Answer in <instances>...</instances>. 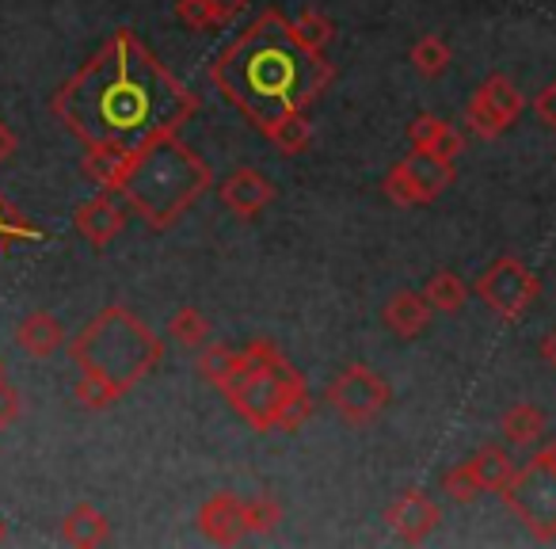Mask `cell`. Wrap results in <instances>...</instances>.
I'll list each match as a JSON object with an SVG mask.
<instances>
[{"label":"cell","instance_id":"obj_5","mask_svg":"<svg viewBox=\"0 0 556 549\" xmlns=\"http://www.w3.org/2000/svg\"><path fill=\"white\" fill-rule=\"evenodd\" d=\"M222 397L255 432H298L313 416V394L302 371L270 340H248L240 366L222 386Z\"/></svg>","mask_w":556,"mask_h":549},{"label":"cell","instance_id":"obj_6","mask_svg":"<svg viewBox=\"0 0 556 549\" xmlns=\"http://www.w3.org/2000/svg\"><path fill=\"white\" fill-rule=\"evenodd\" d=\"M500 500L538 541H556V473L533 462L522 465L500 488Z\"/></svg>","mask_w":556,"mask_h":549},{"label":"cell","instance_id":"obj_16","mask_svg":"<svg viewBox=\"0 0 556 549\" xmlns=\"http://www.w3.org/2000/svg\"><path fill=\"white\" fill-rule=\"evenodd\" d=\"M408 146L419 149V153H431L439 157V161L454 164L457 157H462V134L454 130V126L446 123V118L439 115H416L408 123Z\"/></svg>","mask_w":556,"mask_h":549},{"label":"cell","instance_id":"obj_9","mask_svg":"<svg viewBox=\"0 0 556 549\" xmlns=\"http://www.w3.org/2000/svg\"><path fill=\"white\" fill-rule=\"evenodd\" d=\"M454 179H457L454 164L412 149L408 157L389 164L381 187H386V195L396 202V207H427V202L439 199L446 187H454Z\"/></svg>","mask_w":556,"mask_h":549},{"label":"cell","instance_id":"obj_18","mask_svg":"<svg viewBox=\"0 0 556 549\" xmlns=\"http://www.w3.org/2000/svg\"><path fill=\"white\" fill-rule=\"evenodd\" d=\"M252 0H176V16L191 32H217L232 24Z\"/></svg>","mask_w":556,"mask_h":549},{"label":"cell","instance_id":"obj_19","mask_svg":"<svg viewBox=\"0 0 556 549\" xmlns=\"http://www.w3.org/2000/svg\"><path fill=\"white\" fill-rule=\"evenodd\" d=\"M62 541L73 549H96L111 541V523L100 508L92 503H77L70 515L62 519Z\"/></svg>","mask_w":556,"mask_h":549},{"label":"cell","instance_id":"obj_1","mask_svg":"<svg viewBox=\"0 0 556 549\" xmlns=\"http://www.w3.org/2000/svg\"><path fill=\"white\" fill-rule=\"evenodd\" d=\"M50 111L85 149L138 153L149 141L184 130L199 115V100L123 27L50 96Z\"/></svg>","mask_w":556,"mask_h":549},{"label":"cell","instance_id":"obj_29","mask_svg":"<svg viewBox=\"0 0 556 549\" xmlns=\"http://www.w3.org/2000/svg\"><path fill=\"white\" fill-rule=\"evenodd\" d=\"M282 519V508H278L275 496L255 492L252 500H240V523H244V534H270Z\"/></svg>","mask_w":556,"mask_h":549},{"label":"cell","instance_id":"obj_12","mask_svg":"<svg viewBox=\"0 0 556 549\" xmlns=\"http://www.w3.org/2000/svg\"><path fill=\"white\" fill-rule=\"evenodd\" d=\"M217 202L229 214H237L240 222H252L255 214H263L275 202V184L255 169H237L217 184Z\"/></svg>","mask_w":556,"mask_h":549},{"label":"cell","instance_id":"obj_35","mask_svg":"<svg viewBox=\"0 0 556 549\" xmlns=\"http://www.w3.org/2000/svg\"><path fill=\"white\" fill-rule=\"evenodd\" d=\"M530 462H533V465H541V470H548V473H556V439H553V442H545V447L533 450Z\"/></svg>","mask_w":556,"mask_h":549},{"label":"cell","instance_id":"obj_23","mask_svg":"<svg viewBox=\"0 0 556 549\" xmlns=\"http://www.w3.org/2000/svg\"><path fill=\"white\" fill-rule=\"evenodd\" d=\"M424 298H427V305H431L434 313H446V317H454V313L465 310L469 287L462 283V275H457V271H434L431 279H427V287H424Z\"/></svg>","mask_w":556,"mask_h":549},{"label":"cell","instance_id":"obj_3","mask_svg":"<svg viewBox=\"0 0 556 549\" xmlns=\"http://www.w3.org/2000/svg\"><path fill=\"white\" fill-rule=\"evenodd\" d=\"M70 359L80 371L73 401L103 412L164 363V340L134 310L108 305L70 340Z\"/></svg>","mask_w":556,"mask_h":549},{"label":"cell","instance_id":"obj_27","mask_svg":"<svg viewBox=\"0 0 556 549\" xmlns=\"http://www.w3.org/2000/svg\"><path fill=\"white\" fill-rule=\"evenodd\" d=\"M168 340H176L187 351L202 348V344H210V321L194 305H179L168 321Z\"/></svg>","mask_w":556,"mask_h":549},{"label":"cell","instance_id":"obj_28","mask_svg":"<svg viewBox=\"0 0 556 549\" xmlns=\"http://www.w3.org/2000/svg\"><path fill=\"white\" fill-rule=\"evenodd\" d=\"M412 65H416L419 77H442V73L450 70V62H454V54H450L446 39L442 35H424V39H416V47H412Z\"/></svg>","mask_w":556,"mask_h":549},{"label":"cell","instance_id":"obj_32","mask_svg":"<svg viewBox=\"0 0 556 549\" xmlns=\"http://www.w3.org/2000/svg\"><path fill=\"white\" fill-rule=\"evenodd\" d=\"M20 412H24V401H20L16 386H12V382L4 378V374H0V432L16 424Z\"/></svg>","mask_w":556,"mask_h":549},{"label":"cell","instance_id":"obj_21","mask_svg":"<svg viewBox=\"0 0 556 549\" xmlns=\"http://www.w3.org/2000/svg\"><path fill=\"white\" fill-rule=\"evenodd\" d=\"M465 462H469V470L477 473L484 492H500V488L510 481V473L518 470V465L510 462L507 447H500V442H484V447H480L477 454L465 458Z\"/></svg>","mask_w":556,"mask_h":549},{"label":"cell","instance_id":"obj_2","mask_svg":"<svg viewBox=\"0 0 556 549\" xmlns=\"http://www.w3.org/2000/svg\"><path fill=\"white\" fill-rule=\"evenodd\" d=\"M210 80L263 134L278 118L309 111L332 88L336 70L298 39L282 12L267 9L214 58Z\"/></svg>","mask_w":556,"mask_h":549},{"label":"cell","instance_id":"obj_14","mask_svg":"<svg viewBox=\"0 0 556 549\" xmlns=\"http://www.w3.org/2000/svg\"><path fill=\"white\" fill-rule=\"evenodd\" d=\"M199 531L206 534L214 546H237L244 534V523H240V496L232 492H214L206 503L199 508Z\"/></svg>","mask_w":556,"mask_h":549},{"label":"cell","instance_id":"obj_36","mask_svg":"<svg viewBox=\"0 0 556 549\" xmlns=\"http://www.w3.org/2000/svg\"><path fill=\"white\" fill-rule=\"evenodd\" d=\"M541 359L556 371V328H548V333L541 336Z\"/></svg>","mask_w":556,"mask_h":549},{"label":"cell","instance_id":"obj_22","mask_svg":"<svg viewBox=\"0 0 556 549\" xmlns=\"http://www.w3.org/2000/svg\"><path fill=\"white\" fill-rule=\"evenodd\" d=\"M134 153H118V149H85V161H80V172L92 179L100 191L118 195V184L126 176V164H130Z\"/></svg>","mask_w":556,"mask_h":549},{"label":"cell","instance_id":"obj_34","mask_svg":"<svg viewBox=\"0 0 556 549\" xmlns=\"http://www.w3.org/2000/svg\"><path fill=\"white\" fill-rule=\"evenodd\" d=\"M16 146H20V141H16V134H12V126L0 118V169L16 157Z\"/></svg>","mask_w":556,"mask_h":549},{"label":"cell","instance_id":"obj_33","mask_svg":"<svg viewBox=\"0 0 556 549\" xmlns=\"http://www.w3.org/2000/svg\"><path fill=\"white\" fill-rule=\"evenodd\" d=\"M533 115H538L541 123L548 126V130H556V80L533 96Z\"/></svg>","mask_w":556,"mask_h":549},{"label":"cell","instance_id":"obj_4","mask_svg":"<svg viewBox=\"0 0 556 549\" xmlns=\"http://www.w3.org/2000/svg\"><path fill=\"white\" fill-rule=\"evenodd\" d=\"M214 187L210 164L179 141V134L156 138L141 146L126 164V176L118 184V199L149 225L164 233L187 217V210Z\"/></svg>","mask_w":556,"mask_h":549},{"label":"cell","instance_id":"obj_20","mask_svg":"<svg viewBox=\"0 0 556 549\" xmlns=\"http://www.w3.org/2000/svg\"><path fill=\"white\" fill-rule=\"evenodd\" d=\"M548 432V420L545 412L538 409V404L530 401H518L510 404L507 412L500 416V435L507 447H533V442H541Z\"/></svg>","mask_w":556,"mask_h":549},{"label":"cell","instance_id":"obj_17","mask_svg":"<svg viewBox=\"0 0 556 549\" xmlns=\"http://www.w3.org/2000/svg\"><path fill=\"white\" fill-rule=\"evenodd\" d=\"M431 317H434V310L427 305L424 295H416V290H396V295L386 302V310H381L386 328L393 336H401V340H416V336H424L427 325H431Z\"/></svg>","mask_w":556,"mask_h":549},{"label":"cell","instance_id":"obj_37","mask_svg":"<svg viewBox=\"0 0 556 549\" xmlns=\"http://www.w3.org/2000/svg\"><path fill=\"white\" fill-rule=\"evenodd\" d=\"M9 538V526H4V519H0V541Z\"/></svg>","mask_w":556,"mask_h":549},{"label":"cell","instance_id":"obj_24","mask_svg":"<svg viewBox=\"0 0 556 549\" xmlns=\"http://www.w3.org/2000/svg\"><path fill=\"white\" fill-rule=\"evenodd\" d=\"M263 138H267L275 149H282L287 157L305 153L313 141V123L305 118V111H298V115H287V118H278V123H270L267 130H263Z\"/></svg>","mask_w":556,"mask_h":549},{"label":"cell","instance_id":"obj_30","mask_svg":"<svg viewBox=\"0 0 556 549\" xmlns=\"http://www.w3.org/2000/svg\"><path fill=\"white\" fill-rule=\"evenodd\" d=\"M290 24H294L298 39H302L309 50H320V54H325L328 42L336 39V24L325 16V12H317V9H302L294 20H290Z\"/></svg>","mask_w":556,"mask_h":549},{"label":"cell","instance_id":"obj_10","mask_svg":"<svg viewBox=\"0 0 556 549\" xmlns=\"http://www.w3.org/2000/svg\"><path fill=\"white\" fill-rule=\"evenodd\" d=\"M526 111V96L518 92V85L503 73H492L484 85L472 92V100L465 103V126L477 138H500L503 130L518 123V115Z\"/></svg>","mask_w":556,"mask_h":549},{"label":"cell","instance_id":"obj_11","mask_svg":"<svg viewBox=\"0 0 556 549\" xmlns=\"http://www.w3.org/2000/svg\"><path fill=\"white\" fill-rule=\"evenodd\" d=\"M439 523H442V508L424 492V488H408V492H401L386 508V526L401 541H408V546L427 541L434 531H439Z\"/></svg>","mask_w":556,"mask_h":549},{"label":"cell","instance_id":"obj_13","mask_svg":"<svg viewBox=\"0 0 556 549\" xmlns=\"http://www.w3.org/2000/svg\"><path fill=\"white\" fill-rule=\"evenodd\" d=\"M73 225H77V233L92 248H108L111 240L123 233L126 210H123V202H115V195L111 191H100L96 199L80 202V207L73 210Z\"/></svg>","mask_w":556,"mask_h":549},{"label":"cell","instance_id":"obj_7","mask_svg":"<svg viewBox=\"0 0 556 549\" xmlns=\"http://www.w3.org/2000/svg\"><path fill=\"white\" fill-rule=\"evenodd\" d=\"M541 283L518 255H500L495 263H488L484 275L477 279V298L492 310V317L500 325H515L530 313L533 298H538Z\"/></svg>","mask_w":556,"mask_h":549},{"label":"cell","instance_id":"obj_8","mask_svg":"<svg viewBox=\"0 0 556 549\" xmlns=\"http://www.w3.org/2000/svg\"><path fill=\"white\" fill-rule=\"evenodd\" d=\"M325 401L336 409V416L348 420L355 427H366L389 409L393 389L378 371H370L366 363H348L325 389Z\"/></svg>","mask_w":556,"mask_h":549},{"label":"cell","instance_id":"obj_15","mask_svg":"<svg viewBox=\"0 0 556 549\" xmlns=\"http://www.w3.org/2000/svg\"><path fill=\"white\" fill-rule=\"evenodd\" d=\"M65 344H70V336H65V325L54 317V313H47V310L27 313V317L16 325V348L24 351V355H31V359L58 355Z\"/></svg>","mask_w":556,"mask_h":549},{"label":"cell","instance_id":"obj_31","mask_svg":"<svg viewBox=\"0 0 556 549\" xmlns=\"http://www.w3.org/2000/svg\"><path fill=\"white\" fill-rule=\"evenodd\" d=\"M442 492L454 503H472L484 488H480L477 473L469 470V462H457L454 470H446V477H442Z\"/></svg>","mask_w":556,"mask_h":549},{"label":"cell","instance_id":"obj_25","mask_svg":"<svg viewBox=\"0 0 556 549\" xmlns=\"http://www.w3.org/2000/svg\"><path fill=\"white\" fill-rule=\"evenodd\" d=\"M199 378L202 382H210V386L222 394V386L225 382L237 374V366H240V351L237 348H225V344H202L199 348Z\"/></svg>","mask_w":556,"mask_h":549},{"label":"cell","instance_id":"obj_26","mask_svg":"<svg viewBox=\"0 0 556 549\" xmlns=\"http://www.w3.org/2000/svg\"><path fill=\"white\" fill-rule=\"evenodd\" d=\"M24 240H47V229L35 225L24 210L12 207V202L0 195V255L9 252L12 245H24Z\"/></svg>","mask_w":556,"mask_h":549}]
</instances>
